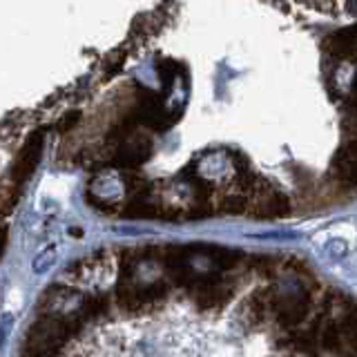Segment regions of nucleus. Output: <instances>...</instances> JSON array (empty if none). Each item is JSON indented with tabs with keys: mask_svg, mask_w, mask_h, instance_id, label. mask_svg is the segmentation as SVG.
Segmentation results:
<instances>
[{
	"mask_svg": "<svg viewBox=\"0 0 357 357\" xmlns=\"http://www.w3.org/2000/svg\"><path fill=\"white\" fill-rule=\"evenodd\" d=\"M40 150H42V132H36L31 134V137L27 139V143H25V148L21 150L18 159H16L14 163V181L16 183H23L27 181L29 174L36 170V163L40 159Z\"/></svg>",
	"mask_w": 357,
	"mask_h": 357,
	"instance_id": "1",
	"label": "nucleus"
},
{
	"mask_svg": "<svg viewBox=\"0 0 357 357\" xmlns=\"http://www.w3.org/2000/svg\"><path fill=\"white\" fill-rule=\"evenodd\" d=\"M333 168L337 170L339 181L357 185V137L337 152Z\"/></svg>",
	"mask_w": 357,
	"mask_h": 357,
	"instance_id": "2",
	"label": "nucleus"
},
{
	"mask_svg": "<svg viewBox=\"0 0 357 357\" xmlns=\"http://www.w3.org/2000/svg\"><path fill=\"white\" fill-rule=\"evenodd\" d=\"M357 49V25H353V27L348 29H342L333 34L328 40H326V52L333 54L337 58H348L353 56Z\"/></svg>",
	"mask_w": 357,
	"mask_h": 357,
	"instance_id": "3",
	"label": "nucleus"
},
{
	"mask_svg": "<svg viewBox=\"0 0 357 357\" xmlns=\"http://www.w3.org/2000/svg\"><path fill=\"white\" fill-rule=\"evenodd\" d=\"M259 203L254 206L257 217H282L288 212V199L279 192H270L268 185L259 188Z\"/></svg>",
	"mask_w": 357,
	"mask_h": 357,
	"instance_id": "4",
	"label": "nucleus"
},
{
	"mask_svg": "<svg viewBox=\"0 0 357 357\" xmlns=\"http://www.w3.org/2000/svg\"><path fill=\"white\" fill-rule=\"evenodd\" d=\"M279 304V321L284 326H295L304 321L306 313H308V302L306 297H293V300H277Z\"/></svg>",
	"mask_w": 357,
	"mask_h": 357,
	"instance_id": "5",
	"label": "nucleus"
},
{
	"mask_svg": "<svg viewBox=\"0 0 357 357\" xmlns=\"http://www.w3.org/2000/svg\"><path fill=\"white\" fill-rule=\"evenodd\" d=\"M148 155H150V143L146 148H141V141L139 143H127V146H123V150L116 155V163L125 166V168H134V166L143 163Z\"/></svg>",
	"mask_w": 357,
	"mask_h": 357,
	"instance_id": "6",
	"label": "nucleus"
},
{
	"mask_svg": "<svg viewBox=\"0 0 357 357\" xmlns=\"http://www.w3.org/2000/svg\"><path fill=\"white\" fill-rule=\"evenodd\" d=\"M206 254L217 263L219 268H233L241 259V252L230 250V248H221V246H208Z\"/></svg>",
	"mask_w": 357,
	"mask_h": 357,
	"instance_id": "7",
	"label": "nucleus"
},
{
	"mask_svg": "<svg viewBox=\"0 0 357 357\" xmlns=\"http://www.w3.org/2000/svg\"><path fill=\"white\" fill-rule=\"evenodd\" d=\"M109 310V304H107V297H90L88 302L83 304L81 308V319H98L107 315Z\"/></svg>",
	"mask_w": 357,
	"mask_h": 357,
	"instance_id": "8",
	"label": "nucleus"
},
{
	"mask_svg": "<svg viewBox=\"0 0 357 357\" xmlns=\"http://www.w3.org/2000/svg\"><path fill=\"white\" fill-rule=\"evenodd\" d=\"M157 208L155 206H150V203L143 199V201H134L130 203V206L125 208V215L127 217H143V219H152V217H157Z\"/></svg>",
	"mask_w": 357,
	"mask_h": 357,
	"instance_id": "9",
	"label": "nucleus"
},
{
	"mask_svg": "<svg viewBox=\"0 0 357 357\" xmlns=\"http://www.w3.org/2000/svg\"><path fill=\"white\" fill-rule=\"evenodd\" d=\"M342 333L351 339V342H357V306L346 313V317L342 319Z\"/></svg>",
	"mask_w": 357,
	"mask_h": 357,
	"instance_id": "10",
	"label": "nucleus"
},
{
	"mask_svg": "<svg viewBox=\"0 0 357 357\" xmlns=\"http://www.w3.org/2000/svg\"><path fill=\"white\" fill-rule=\"evenodd\" d=\"M246 208H248V203L239 194H230V197L221 203V210L228 212V215H241V212H246Z\"/></svg>",
	"mask_w": 357,
	"mask_h": 357,
	"instance_id": "11",
	"label": "nucleus"
},
{
	"mask_svg": "<svg viewBox=\"0 0 357 357\" xmlns=\"http://www.w3.org/2000/svg\"><path fill=\"white\" fill-rule=\"evenodd\" d=\"M346 109H348V114H351V121L357 123V83H353L351 96L346 101Z\"/></svg>",
	"mask_w": 357,
	"mask_h": 357,
	"instance_id": "12",
	"label": "nucleus"
},
{
	"mask_svg": "<svg viewBox=\"0 0 357 357\" xmlns=\"http://www.w3.org/2000/svg\"><path fill=\"white\" fill-rule=\"evenodd\" d=\"M79 116H81L79 112H74V114H70V116H65L58 127H61V130H67V127H74V125H76L74 121H79Z\"/></svg>",
	"mask_w": 357,
	"mask_h": 357,
	"instance_id": "13",
	"label": "nucleus"
}]
</instances>
